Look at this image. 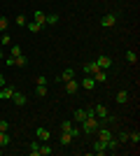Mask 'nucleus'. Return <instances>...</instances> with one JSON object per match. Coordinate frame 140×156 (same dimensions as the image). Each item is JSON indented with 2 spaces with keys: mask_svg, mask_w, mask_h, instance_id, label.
Returning <instances> with one entry per match:
<instances>
[{
  "mask_svg": "<svg viewBox=\"0 0 140 156\" xmlns=\"http://www.w3.org/2000/svg\"><path fill=\"white\" fill-rule=\"evenodd\" d=\"M47 93H49V91H47L45 84H35V96H38V98H45Z\"/></svg>",
  "mask_w": 140,
  "mask_h": 156,
  "instance_id": "obj_19",
  "label": "nucleus"
},
{
  "mask_svg": "<svg viewBox=\"0 0 140 156\" xmlns=\"http://www.w3.org/2000/svg\"><path fill=\"white\" fill-rule=\"evenodd\" d=\"M70 128H73V121H61V130H66V133H68Z\"/></svg>",
  "mask_w": 140,
  "mask_h": 156,
  "instance_id": "obj_34",
  "label": "nucleus"
},
{
  "mask_svg": "<svg viewBox=\"0 0 140 156\" xmlns=\"http://www.w3.org/2000/svg\"><path fill=\"white\" fill-rule=\"evenodd\" d=\"M0 130H9V121L7 119H0Z\"/></svg>",
  "mask_w": 140,
  "mask_h": 156,
  "instance_id": "obj_35",
  "label": "nucleus"
},
{
  "mask_svg": "<svg viewBox=\"0 0 140 156\" xmlns=\"http://www.w3.org/2000/svg\"><path fill=\"white\" fill-rule=\"evenodd\" d=\"M12 103L16 105V107H23V105L28 103V98L23 96V93H16V91H14V96H12Z\"/></svg>",
  "mask_w": 140,
  "mask_h": 156,
  "instance_id": "obj_10",
  "label": "nucleus"
},
{
  "mask_svg": "<svg viewBox=\"0 0 140 156\" xmlns=\"http://www.w3.org/2000/svg\"><path fill=\"white\" fill-rule=\"evenodd\" d=\"M128 140H131L133 144H138V142H140V133H138V130H133V133H128Z\"/></svg>",
  "mask_w": 140,
  "mask_h": 156,
  "instance_id": "obj_31",
  "label": "nucleus"
},
{
  "mask_svg": "<svg viewBox=\"0 0 140 156\" xmlns=\"http://www.w3.org/2000/svg\"><path fill=\"white\" fill-rule=\"evenodd\" d=\"M124 56H126L128 63H138V54H135V51H126Z\"/></svg>",
  "mask_w": 140,
  "mask_h": 156,
  "instance_id": "obj_29",
  "label": "nucleus"
},
{
  "mask_svg": "<svg viewBox=\"0 0 140 156\" xmlns=\"http://www.w3.org/2000/svg\"><path fill=\"white\" fill-rule=\"evenodd\" d=\"M61 144H63V147L73 144V135H70V133H66V130H61Z\"/></svg>",
  "mask_w": 140,
  "mask_h": 156,
  "instance_id": "obj_17",
  "label": "nucleus"
},
{
  "mask_svg": "<svg viewBox=\"0 0 140 156\" xmlns=\"http://www.w3.org/2000/svg\"><path fill=\"white\" fill-rule=\"evenodd\" d=\"M2 149H5V147H0V156H2Z\"/></svg>",
  "mask_w": 140,
  "mask_h": 156,
  "instance_id": "obj_40",
  "label": "nucleus"
},
{
  "mask_svg": "<svg viewBox=\"0 0 140 156\" xmlns=\"http://www.w3.org/2000/svg\"><path fill=\"white\" fill-rule=\"evenodd\" d=\"M105 144H107V151H117V147H119V140H117V137H110Z\"/></svg>",
  "mask_w": 140,
  "mask_h": 156,
  "instance_id": "obj_21",
  "label": "nucleus"
},
{
  "mask_svg": "<svg viewBox=\"0 0 140 156\" xmlns=\"http://www.w3.org/2000/svg\"><path fill=\"white\" fill-rule=\"evenodd\" d=\"M93 154H98V156L107 154V144L103 142V140H96V142H93Z\"/></svg>",
  "mask_w": 140,
  "mask_h": 156,
  "instance_id": "obj_5",
  "label": "nucleus"
},
{
  "mask_svg": "<svg viewBox=\"0 0 140 156\" xmlns=\"http://www.w3.org/2000/svg\"><path fill=\"white\" fill-rule=\"evenodd\" d=\"M7 28H9V19H5V16H0V33H5Z\"/></svg>",
  "mask_w": 140,
  "mask_h": 156,
  "instance_id": "obj_30",
  "label": "nucleus"
},
{
  "mask_svg": "<svg viewBox=\"0 0 140 156\" xmlns=\"http://www.w3.org/2000/svg\"><path fill=\"white\" fill-rule=\"evenodd\" d=\"M93 114H96L98 119H105V117H107V107H105L103 103H98L96 107H93Z\"/></svg>",
  "mask_w": 140,
  "mask_h": 156,
  "instance_id": "obj_12",
  "label": "nucleus"
},
{
  "mask_svg": "<svg viewBox=\"0 0 140 156\" xmlns=\"http://www.w3.org/2000/svg\"><path fill=\"white\" fill-rule=\"evenodd\" d=\"M26 16H23V14H19V16H14V23H16V26H19V28H23V26H26Z\"/></svg>",
  "mask_w": 140,
  "mask_h": 156,
  "instance_id": "obj_28",
  "label": "nucleus"
},
{
  "mask_svg": "<svg viewBox=\"0 0 140 156\" xmlns=\"http://www.w3.org/2000/svg\"><path fill=\"white\" fill-rule=\"evenodd\" d=\"M91 77L96 79V84H105V82H107V70H96Z\"/></svg>",
  "mask_w": 140,
  "mask_h": 156,
  "instance_id": "obj_9",
  "label": "nucleus"
},
{
  "mask_svg": "<svg viewBox=\"0 0 140 156\" xmlns=\"http://www.w3.org/2000/svg\"><path fill=\"white\" fill-rule=\"evenodd\" d=\"M12 44V35H7V30L0 35V47H9Z\"/></svg>",
  "mask_w": 140,
  "mask_h": 156,
  "instance_id": "obj_20",
  "label": "nucleus"
},
{
  "mask_svg": "<svg viewBox=\"0 0 140 156\" xmlns=\"http://www.w3.org/2000/svg\"><path fill=\"white\" fill-rule=\"evenodd\" d=\"M96 65H98L100 70H110V68H112V58H110V56H98V58H96Z\"/></svg>",
  "mask_w": 140,
  "mask_h": 156,
  "instance_id": "obj_3",
  "label": "nucleus"
},
{
  "mask_svg": "<svg viewBox=\"0 0 140 156\" xmlns=\"http://www.w3.org/2000/svg\"><path fill=\"white\" fill-rule=\"evenodd\" d=\"M28 154L31 156H40V142H38V140L28 144Z\"/></svg>",
  "mask_w": 140,
  "mask_h": 156,
  "instance_id": "obj_15",
  "label": "nucleus"
},
{
  "mask_svg": "<svg viewBox=\"0 0 140 156\" xmlns=\"http://www.w3.org/2000/svg\"><path fill=\"white\" fill-rule=\"evenodd\" d=\"M63 84H66V93H75L77 91V89H80V82H77V79H68V82H63Z\"/></svg>",
  "mask_w": 140,
  "mask_h": 156,
  "instance_id": "obj_8",
  "label": "nucleus"
},
{
  "mask_svg": "<svg viewBox=\"0 0 140 156\" xmlns=\"http://www.w3.org/2000/svg\"><path fill=\"white\" fill-rule=\"evenodd\" d=\"M73 77H75V70H73V68H68V70H63L59 75V84H61V82H68V79H73Z\"/></svg>",
  "mask_w": 140,
  "mask_h": 156,
  "instance_id": "obj_13",
  "label": "nucleus"
},
{
  "mask_svg": "<svg viewBox=\"0 0 140 156\" xmlns=\"http://www.w3.org/2000/svg\"><path fill=\"white\" fill-rule=\"evenodd\" d=\"M49 137H52V133L47 128H42V126L35 130V140H38V142H49Z\"/></svg>",
  "mask_w": 140,
  "mask_h": 156,
  "instance_id": "obj_2",
  "label": "nucleus"
},
{
  "mask_svg": "<svg viewBox=\"0 0 140 156\" xmlns=\"http://www.w3.org/2000/svg\"><path fill=\"white\" fill-rule=\"evenodd\" d=\"M45 19H47V14H42L40 9H38V12L33 14V21H35V23H40V26H47V23H45Z\"/></svg>",
  "mask_w": 140,
  "mask_h": 156,
  "instance_id": "obj_18",
  "label": "nucleus"
},
{
  "mask_svg": "<svg viewBox=\"0 0 140 156\" xmlns=\"http://www.w3.org/2000/svg\"><path fill=\"white\" fill-rule=\"evenodd\" d=\"M49 154H54V149H52L47 142H42V144H40V156H49Z\"/></svg>",
  "mask_w": 140,
  "mask_h": 156,
  "instance_id": "obj_26",
  "label": "nucleus"
},
{
  "mask_svg": "<svg viewBox=\"0 0 140 156\" xmlns=\"http://www.w3.org/2000/svg\"><path fill=\"white\" fill-rule=\"evenodd\" d=\"M68 133H70V135H73V140H75V137H80V133H82V128H80V126H73V128L68 130Z\"/></svg>",
  "mask_w": 140,
  "mask_h": 156,
  "instance_id": "obj_32",
  "label": "nucleus"
},
{
  "mask_svg": "<svg viewBox=\"0 0 140 156\" xmlns=\"http://www.w3.org/2000/svg\"><path fill=\"white\" fill-rule=\"evenodd\" d=\"M14 65H19V68H26V65H28V58H26V56H16V58H14Z\"/></svg>",
  "mask_w": 140,
  "mask_h": 156,
  "instance_id": "obj_27",
  "label": "nucleus"
},
{
  "mask_svg": "<svg viewBox=\"0 0 140 156\" xmlns=\"http://www.w3.org/2000/svg\"><path fill=\"white\" fill-rule=\"evenodd\" d=\"M12 142L9 135H7V130H0V147H7V144Z\"/></svg>",
  "mask_w": 140,
  "mask_h": 156,
  "instance_id": "obj_25",
  "label": "nucleus"
},
{
  "mask_svg": "<svg viewBox=\"0 0 140 156\" xmlns=\"http://www.w3.org/2000/svg\"><path fill=\"white\" fill-rule=\"evenodd\" d=\"M5 65L7 68H14V56H5Z\"/></svg>",
  "mask_w": 140,
  "mask_h": 156,
  "instance_id": "obj_36",
  "label": "nucleus"
},
{
  "mask_svg": "<svg viewBox=\"0 0 140 156\" xmlns=\"http://www.w3.org/2000/svg\"><path fill=\"white\" fill-rule=\"evenodd\" d=\"M35 84H45V86H47V84H49V79H47L45 75H38V79H35Z\"/></svg>",
  "mask_w": 140,
  "mask_h": 156,
  "instance_id": "obj_33",
  "label": "nucleus"
},
{
  "mask_svg": "<svg viewBox=\"0 0 140 156\" xmlns=\"http://www.w3.org/2000/svg\"><path fill=\"white\" fill-rule=\"evenodd\" d=\"M9 56H14V58H16V56H21V44H9Z\"/></svg>",
  "mask_w": 140,
  "mask_h": 156,
  "instance_id": "obj_23",
  "label": "nucleus"
},
{
  "mask_svg": "<svg viewBox=\"0 0 140 156\" xmlns=\"http://www.w3.org/2000/svg\"><path fill=\"white\" fill-rule=\"evenodd\" d=\"M73 119L77 121V124H82V121L87 119V110H84V107H77V110L73 112Z\"/></svg>",
  "mask_w": 140,
  "mask_h": 156,
  "instance_id": "obj_11",
  "label": "nucleus"
},
{
  "mask_svg": "<svg viewBox=\"0 0 140 156\" xmlns=\"http://www.w3.org/2000/svg\"><path fill=\"white\" fill-rule=\"evenodd\" d=\"M26 28L31 33H40L42 30V26H40V23H35V21H26Z\"/></svg>",
  "mask_w": 140,
  "mask_h": 156,
  "instance_id": "obj_22",
  "label": "nucleus"
},
{
  "mask_svg": "<svg viewBox=\"0 0 140 156\" xmlns=\"http://www.w3.org/2000/svg\"><path fill=\"white\" fill-rule=\"evenodd\" d=\"M117 23V14H105L103 19H100V26L103 28H110V26H114Z\"/></svg>",
  "mask_w": 140,
  "mask_h": 156,
  "instance_id": "obj_4",
  "label": "nucleus"
},
{
  "mask_svg": "<svg viewBox=\"0 0 140 156\" xmlns=\"http://www.w3.org/2000/svg\"><path fill=\"white\" fill-rule=\"evenodd\" d=\"M0 58H5V54H2V49H0Z\"/></svg>",
  "mask_w": 140,
  "mask_h": 156,
  "instance_id": "obj_39",
  "label": "nucleus"
},
{
  "mask_svg": "<svg viewBox=\"0 0 140 156\" xmlns=\"http://www.w3.org/2000/svg\"><path fill=\"white\" fill-rule=\"evenodd\" d=\"M0 86H5V75L0 72Z\"/></svg>",
  "mask_w": 140,
  "mask_h": 156,
  "instance_id": "obj_38",
  "label": "nucleus"
},
{
  "mask_svg": "<svg viewBox=\"0 0 140 156\" xmlns=\"http://www.w3.org/2000/svg\"><path fill=\"white\" fill-rule=\"evenodd\" d=\"M117 140H119V142H126V140H128V133H119V135H117Z\"/></svg>",
  "mask_w": 140,
  "mask_h": 156,
  "instance_id": "obj_37",
  "label": "nucleus"
},
{
  "mask_svg": "<svg viewBox=\"0 0 140 156\" xmlns=\"http://www.w3.org/2000/svg\"><path fill=\"white\" fill-rule=\"evenodd\" d=\"M14 86H9V84H5V86H0V100H12V96H14Z\"/></svg>",
  "mask_w": 140,
  "mask_h": 156,
  "instance_id": "obj_1",
  "label": "nucleus"
},
{
  "mask_svg": "<svg viewBox=\"0 0 140 156\" xmlns=\"http://www.w3.org/2000/svg\"><path fill=\"white\" fill-rule=\"evenodd\" d=\"M114 100H117L119 105H126V103H128V91H117Z\"/></svg>",
  "mask_w": 140,
  "mask_h": 156,
  "instance_id": "obj_14",
  "label": "nucleus"
},
{
  "mask_svg": "<svg viewBox=\"0 0 140 156\" xmlns=\"http://www.w3.org/2000/svg\"><path fill=\"white\" fill-rule=\"evenodd\" d=\"M45 23H47V26H56V23H59V14H47Z\"/></svg>",
  "mask_w": 140,
  "mask_h": 156,
  "instance_id": "obj_24",
  "label": "nucleus"
},
{
  "mask_svg": "<svg viewBox=\"0 0 140 156\" xmlns=\"http://www.w3.org/2000/svg\"><path fill=\"white\" fill-rule=\"evenodd\" d=\"M96 70H100L98 65H96V61H89V63H84V72H87V75H93Z\"/></svg>",
  "mask_w": 140,
  "mask_h": 156,
  "instance_id": "obj_16",
  "label": "nucleus"
},
{
  "mask_svg": "<svg viewBox=\"0 0 140 156\" xmlns=\"http://www.w3.org/2000/svg\"><path fill=\"white\" fill-rule=\"evenodd\" d=\"M80 86H82V89H87V91H93V89H96V79L89 75V77H84V79L80 82Z\"/></svg>",
  "mask_w": 140,
  "mask_h": 156,
  "instance_id": "obj_6",
  "label": "nucleus"
},
{
  "mask_svg": "<svg viewBox=\"0 0 140 156\" xmlns=\"http://www.w3.org/2000/svg\"><path fill=\"white\" fill-rule=\"evenodd\" d=\"M110 137H114V133H112V130H110V128H105V126H103V128H100V126H98V140H103V142H107Z\"/></svg>",
  "mask_w": 140,
  "mask_h": 156,
  "instance_id": "obj_7",
  "label": "nucleus"
}]
</instances>
